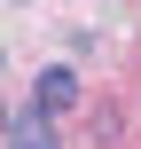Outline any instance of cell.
Instances as JSON below:
<instances>
[{"label":"cell","mask_w":141,"mask_h":149,"mask_svg":"<svg viewBox=\"0 0 141 149\" xmlns=\"http://www.w3.org/2000/svg\"><path fill=\"white\" fill-rule=\"evenodd\" d=\"M31 102H39V110H47V118H55V110H71V102H78V79H71V71H63V63H47V71H39V79H31Z\"/></svg>","instance_id":"1"},{"label":"cell","mask_w":141,"mask_h":149,"mask_svg":"<svg viewBox=\"0 0 141 149\" xmlns=\"http://www.w3.org/2000/svg\"><path fill=\"white\" fill-rule=\"evenodd\" d=\"M8 149H55V118L31 102V110H16L8 118Z\"/></svg>","instance_id":"2"}]
</instances>
